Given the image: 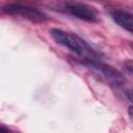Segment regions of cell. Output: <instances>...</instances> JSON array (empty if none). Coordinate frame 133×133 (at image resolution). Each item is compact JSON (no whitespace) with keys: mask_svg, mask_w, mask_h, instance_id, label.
I'll return each mask as SVG.
<instances>
[{"mask_svg":"<svg viewBox=\"0 0 133 133\" xmlns=\"http://www.w3.org/2000/svg\"><path fill=\"white\" fill-rule=\"evenodd\" d=\"M50 34L57 44L68 48L74 54L84 58L85 60H97L100 57L99 53H97L85 41L72 32L53 28L51 29Z\"/></svg>","mask_w":133,"mask_h":133,"instance_id":"obj_1","label":"cell"},{"mask_svg":"<svg viewBox=\"0 0 133 133\" xmlns=\"http://www.w3.org/2000/svg\"><path fill=\"white\" fill-rule=\"evenodd\" d=\"M2 11L7 15L20 16L33 23H44L48 20V17L45 12L28 4L7 3L2 7Z\"/></svg>","mask_w":133,"mask_h":133,"instance_id":"obj_2","label":"cell"},{"mask_svg":"<svg viewBox=\"0 0 133 133\" xmlns=\"http://www.w3.org/2000/svg\"><path fill=\"white\" fill-rule=\"evenodd\" d=\"M63 8L69 15L79 20L89 23H96L99 21L98 11L92 6L86 3L79 1H65L63 4Z\"/></svg>","mask_w":133,"mask_h":133,"instance_id":"obj_3","label":"cell"},{"mask_svg":"<svg viewBox=\"0 0 133 133\" xmlns=\"http://www.w3.org/2000/svg\"><path fill=\"white\" fill-rule=\"evenodd\" d=\"M85 63L88 66H92L97 69L111 86L118 88L125 83V78L123 77V75L111 65L99 63L96 60H85Z\"/></svg>","mask_w":133,"mask_h":133,"instance_id":"obj_4","label":"cell"},{"mask_svg":"<svg viewBox=\"0 0 133 133\" xmlns=\"http://www.w3.org/2000/svg\"><path fill=\"white\" fill-rule=\"evenodd\" d=\"M112 20L123 29L133 34V15L123 10V9H114L110 12Z\"/></svg>","mask_w":133,"mask_h":133,"instance_id":"obj_5","label":"cell"},{"mask_svg":"<svg viewBox=\"0 0 133 133\" xmlns=\"http://www.w3.org/2000/svg\"><path fill=\"white\" fill-rule=\"evenodd\" d=\"M126 68L129 72H131L133 74V61H127L126 62Z\"/></svg>","mask_w":133,"mask_h":133,"instance_id":"obj_6","label":"cell"},{"mask_svg":"<svg viewBox=\"0 0 133 133\" xmlns=\"http://www.w3.org/2000/svg\"><path fill=\"white\" fill-rule=\"evenodd\" d=\"M126 96H127V98H128L131 102H133V89L127 90V91H126Z\"/></svg>","mask_w":133,"mask_h":133,"instance_id":"obj_7","label":"cell"},{"mask_svg":"<svg viewBox=\"0 0 133 133\" xmlns=\"http://www.w3.org/2000/svg\"><path fill=\"white\" fill-rule=\"evenodd\" d=\"M128 114H129L130 118L133 121V105H131V106L128 108Z\"/></svg>","mask_w":133,"mask_h":133,"instance_id":"obj_8","label":"cell"},{"mask_svg":"<svg viewBox=\"0 0 133 133\" xmlns=\"http://www.w3.org/2000/svg\"><path fill=\"white\" fill-rule=\"evenodd\" d=\"M130 47H131V49L133 50V42H131V43H130Z\"/></svg>","mask_w":133,"mask_h":133,"instance_id":"obj_9","label":"cell"}]
</instances>
